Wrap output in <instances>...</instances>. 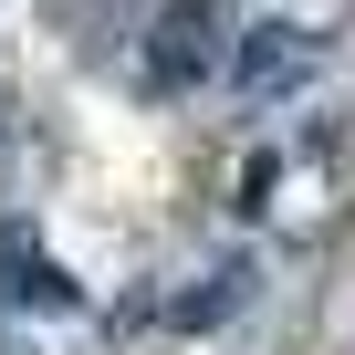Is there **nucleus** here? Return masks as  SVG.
Instances as JSON below:
<instances>
[{
	"label": "nucleus",
	"instance_id": "nucleus-1",
	"mask_svg": "<svg viewBox=\"0 0 355 355\" xmlns=\"http://www.w3.org/2000/svg\"><path fill=\"white\" fill-rule=\"evenodd\" d=\"M209 63H220V11L199 0V11H178V21H167V42H157V73L178 84V73H209Z\"/></svg>",
	"mask_w": 355,
	"mask_h": 355
}]
</instances>
